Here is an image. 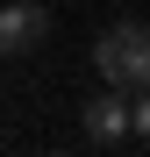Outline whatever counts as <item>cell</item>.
Instances as JSON below:
<instances>
[{
    "instance_id": "obj_1",
    "label": "cell",
    "mask_w": 150,
    "mask_h": 157,
    "mask_svg": "<svg viewBox=\"0 0 150 157\" xmlns=\"http://www.w3.org/2000/svg\"><path fill=\"white\" fill-rule=\"evenodd\" d=\"M93 64H100V78L121 86V93L150 86V29H143V21H114V29L93 43Z\"/></svg>"
},
{
    "instance_id": "obj_2",
    "label": "cell",
    "mask_w": 150,
    "mask_h": 157,
    "mask_svg": "<svg viewBox=\"0 0 150 157\" xmlns=\"http://www.w3.org/2000/svg\"><path fill=\"white\" fill-rule=\"evenodd\" d=\"M43 36H50L43 0H7L0 7V57H29V50H43Z\"/></svg>"
},
{
    "instance_id": "obj_3",
    "label": "cell",
    "mask_w": 150,
    "mask_h": 157,
    "mask_svg": "<svg viewBox=\"0 0 150 157\" xmlns=\"http://www.w3.org/2000/svg\"><path fill=\"white\" fill-rule=\"evenodd\" d=\"M79 128H86V143H100V150H121V143H129L136 128H129V100H121V86H107L100 100H86Z\"/></svg>"
},
{
    "instance_id": "obj_4",
    "label": "cell",
    "mask_w": 150,
    "mask_h": 157,
    "mask_svg": "<svg viewBox=\"0 0 150 157\" xmlns=\"http://www.w3.org/2000/svg\"><path fill=\"white\" fill-rule=\"evenodd\" d=\"M129 128H136V143H150V86H136L129 100Z\"/></svg>"
}]
</instances>
